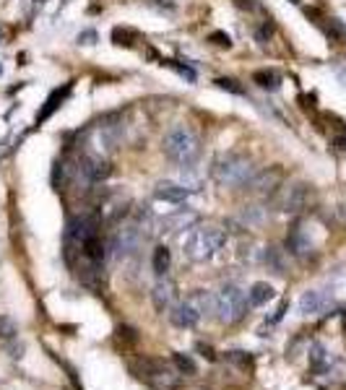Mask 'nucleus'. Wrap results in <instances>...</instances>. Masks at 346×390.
<instances>
[{"mask_svg": "<svg viewBox=\"0 0 346 390\" xmlns=\"http://www.w3.org/2000/svg\"><path fill=\"white\" fill-rule=\"evenodd\" d=\"M224 245H227V235L216 227H193L182 237V253L188 255L193 263L211 260Z\"/></svg>", "mask_w": 346, "mask_h": 390, "instance_id": "1", "label": "nucleus"}, {"mask_svg": "<svg viewBox=\"0 0 346 390\" xmlns=\"http://www.w3.org/2000/svg\"><path fill=\"white\" fill-rule=\"evenodd\" d=\"M211 174L219 185H227V188H245L247 182L255 177V167L245 154H227L216 156V162L211 167Z\"/></svg>", "mask_w": 346, "mask_h": 390, "instance_id": "2", "label": "nucleus"}, {"mask_svg": "<svg viewBox=\"0 0 346 390\" xmlns=\"http://www.w3.org/2000/svg\"><path fill=\"white\" fill-rule=\"evenodd\" d=\"M162 148H164V156H167L169 162L180 164V167H191V164L198 162V156H200L198 136L185 125H174L172 130L164 136Z\"/></svg>", "mask_w": 346, "mask_h": 390, "instance_id": "3", "label": "nucleus"}, {"mask_svg": "<svg viewBox=\"0 0 346 390\" xmlns=\"http://www.w3.org/2000/svg\"><path fill=\"white\" fill-rule=\"evenodd\" d=\"M247 294L235 284H227L214 294V315H216L219 323H227V326H235L240 320L245 318L247 312Z\"/></svg>", "mask_w": 346, "mask_h": 390, "instance_id": "4", "label": "nucleus"}, {"mask_svg": "<svg viewBox=\"0 0 346 390\" xmlns=\"http://www.w3.org/2000/svg\"><path fill=\"white\" fill-rule=\"evenodd\" d=\"M211 312H214V294L203 289H195L188 300L180 302L169 312V320L177 328H195L203 320V315H211Z\"/></svg>", "mask_w": 346, "mask_h": 390, "instance_id": "5", "label": "nucleus"}, {"mask_svg": "<svg viewBox=\"0 0 346 390\" xmlns=\"http://www.w3.org/2000/svg\"><path fill=\"white\" fill-rule=\"evenodd\" d=\"M130 372L154 390H180V377H177L167 364L156 362V359H138V362H130Z\"/></svg>", "mask_w": 346, "mask_h": 390, "instance_id": "6", "label": "nucleus"}, {"mask_svg": "<svg viewBox=\"0 0 346 390\" xmlns=\"http://www.w3.org/2000/svg\"><path fill=\"white\" fill-rule=\"evenodd\" d=\"M120 138H123V125L115 123L112 118L102 120L99 125L91 127L89 133V148L94 156H104L107 159L115 148L120 146Z\"/></svg>", "mask_w": 346, "mask_h": 390, "instance_id": "7", "label": "nucleus"}, {"mask_svg": "<svg viewBox=\"0 0 346 390\" xmlns=\"http://www.w3.org/2000/svg\"><path fill=\"white\" fill-rule=\"evenodd\" d=\"M146 239V232L138 227V221H127L118 229V235L112 239V250L118 258H133V255L141 250Z\"/></svg>", "mask_w": 346, "mask_h": 390, "instance_id": "8", "label": "nucleus"}, {"mask_svg": "<svg viewBox=\"0 0 346 390\" xmlns=\"http://www.w3.org/2000/svg\"><path fill=\"white\" fill-rule=\"evenodd\" d=\"M198 224V214L195 211H174V214H167L156 221V235H177V232H188Z\"/></svg>", "mask_w": 346, "mask_h": 390, "instance_id": "9", "label": "nucleus"}, {"mask_svg": "<svg viewBox=\"0 0 346 390\" xmlns=\"http://www.w3.org/2000/svg\"><path fill=\"white\" fill-rule=\"evenodd\" d=\"M151 300H154V307L159 312L172 309L174 302H177V284L172 279H167V276H159V281H156L154 291H151Z\"/></svg>", "mask_w": 346, "mask_h": 390, "instance_id": "10", "label": "nucleus"}, {"mask_svg": "<svg viewBox=\"0 0 346 390\" xmlns=\"http://www.w3.org/2000/svg\"><path fill=\"white\" fill-rule=\"evenodd\" d=\"M78 172H81L89 182H102L112 174V167H109V162L104 159V156L86 154L81 159V164H78Z\"/></svg>", "mask_w": 346, "mask_h": 390, "instance_id": "11", "label": "nucleus"}, {"mask_svg": "<svg viewBox=\"0 0 346 390\" xmlns=\"http://www.w3.org/2000/svg\"><path fill=\"white\" fill-rule=\"evenodd\" d=\"M71 91H73V81L63 83L60 89H55L53 94H50V97H47V99H45V104H42V109L36 112V118H34L36 125H42V123H47V120L53 118L55 112H57V109L63 107V102L68 99V94H71Z\"/></svg>", "mask_w": 346, "mask_h": 390, "instance_id": "12", "label": "nucleus"}, {"mask_svg": "<svg viewBox=\"0 0 346 390\" xmlns=\"http://www.w3.org/2000/svg\"><path fill=\"white\" fill-rule=\"evenodd\" d=\"M331 305H333L331 294L318 291V289H310L300 297V312L302 315H320V312H326Z\"/></svg>", "mask_w": 346, "mask_h": 390, "instance_id": "13", "label": "nucleus"}, {"mask_svg": "<svg viewBox=\"0 0 346 390\" xmlns=\"http://www.w3.org/2000/svg\"><path fill=\"white\" fill-rule=\"evenodd\" d=\"M307 185H291V188H286V193L282 195V211L284 214H297V211H302L305 206H307Z\"/></svg>", "mask_w": 346, "mask_h": 390, "instance_id": "14", "label": "nucleus"}, {"mask_svg": "<svg viewBox=\"0 0 346 390\" xmlns=\"http://www.w3.org/2000/svg\"><path fill=\"white\" fill-rule=\"evenodd\" d=\"M154 198L156 200H164V203H174V206H180L185 200L191 198V190L188 188H182L180 182H159L154 190Z\"/></svg>", "mask_w": 346, "mask_h": 390, "instance_id": "15", "label": "nucleus"}, {"mask_svg": "<svg viewBox=\"0 0 346 390\" xmlns=\"http://www.w3.org/2000/svg\"><path fill=\"white\" fill-rule=\"evenodd\" d=\"M279 180H282V172L279 169H265V172H255V177L250 182H247V188L253 193H258V195H268V193L276 190V185H279Z\"/></svg>", "mask_w": 346, "mask_h": 390, "instance_id": "16", "label": "nucleus"}, {"mask_svg": "<svg viewBox=\"0 0 346 390\" xmlns=\"http://www.w3.org/2000/svg\"><path fill=\"white\" fill-rule=\"evenodd\" d=\"M286 247H289V253L294 255H310V250H312V239H310V235L305 232V227H291L289 237H286Z\"/></svg>", "mask_w": 346, "mask_h": 390, "instance_id": "17", "label": "nucleus"}, {"mask_svg": "<svg viewBox=\"0 0 346 390\" xmlns=\"http://www.w3.org/2000/svg\"><path fill=\"white\" fill-rule=\"evenodd\" d=\"M273 286L271 284H265V281H258L250 286V291H247V305L250 307H263L265 302H271L273 300Z\"/></svg>", "mask_w": 346, "mask_h": 390, "instance_id": "18", "label": "nucleus"}, {"mask_svg": "<svg viewBox=\"0 0 346 390\" xmlns=\"http://www.w3.org/2000/svg\"><path fill=\"white\" fill-rule=\"evenodd\" d=\"M253 83H258L263 91H276L282 86V76L273 71V68H263V71L253 73Z\"/></svg>", "mask_w": 346, "mask_h": 390, "instance_id": "19", "label": "nucleus"}, {"mask_svg": "<svg viewBox=\"0 0 346 390\" xmlns=\"http://www.w3.org/2000/svg\"><path fill=\"white\" fill-rule=\"evenodd\" d=\"M169 263H172V255L164 245H159L154 250V258H151V265H154V273L156 276H164V273L169 271Z\"/></svg>", "mask_w": 346, "mask_h": 390, "instance_id": "20", "label": "nucleus"}, {"mask_svg": "<svg viewBox=\"0 0 346 390\" xmlns=\"http://www.w3.org/2000/svg\"><path fill=\"white\" fill-rule=\"evenodd\" d=\"M112 42L118 47H136L138 32H133V29L127 27H115L112 29Z\"/></svg>", "mask_w": 346, "mask_h": 390, "instance_id": "21", "label": "nucleus"}, {"mask_svg": "<svg viewBox=\"0 0 346 390\" xmlns=\"http://www.w3.org/2000/svg\"><path fill=\"white\" fill-rule=\"evenodd\" d=\"M310 364H312V370H318V372H323V370H326V367H328L326 346H320V344L310 346Z\"/></svg>", "mask_w": 346, "mask_h": 390, "instance_id": "22", "label": "nucleus"}, {"mask_svg": "<svg viewBox=\"0 0 346 390\" xmlns=\"http://www.w3.org/2000/svg\"><path fill=\"white\" fill-rule=\"evenodd\" d=\"M172 359H174V367H177V372H180V375H188V377H193V375L198 372V367H195V362H193L191 354H180V351H177Z\"/></svg>", "mask_w": 346, "mask_h": 390, "instance_id": "23", "label": "nucleus"}, {"mask_svg": "<svg viewBox=\"0 0 346 390\" xmlns=\"http://www.w3.org/2000/svg\"><path fill=\"white\" fill-rule=\"evenodd\" d=\"M221 91H229V94H235V97H245V86H240L237 78H216L214 81Z\"/></svg>", "mask_w": 346, "mask_h": 390, "instance_id": "24", "label": "nucleus"}, {"mask_svg": "<svg viewBox=\"0 0 346 390\" xmlns=\"http://www.w3.org/2000/svg\"><path fill=\"white\" fill-rule=\"evenodd\" d=\"M16 333H18V326L11 318L3 315V318H0V338H3V341H13Z\"/></svg>", "mask_w": 346, "mask_h": 390, "instance_id": "25", "label": "nucleus"}, {"mask_svg": "<svg viewBox=\"0 0 346 390\" xmlns=\"http://www.w3.org/2000/svg\"><path fill=\"white\" fill-rule=\"evenodd\" d=\"M162 65H167V68H172V71H177L182 76V78H188V81H195V73L188 68V65H180L177 60H162Z\"/></svg>", "mask_w": 346, "mask_h": 390, "instance_id": "26", "label": "nucleus"}, {"mask_svg": "<svg viewBox=\"0 0 346 390\" xmlns=\"http://www.w3.org/2000/svg\"><path fill=\"white\" fill-rule=\"evenodd\" d=\"M333 73H336L338 83L346 89V60H336V63H333Z\"/></svg>", "mask_w": 346, "mask_h": 390, "instance_id": "27", "label": "nucleus"}, {"mask_svg": "<svg viewBox=\"0 0 346 390\" xmlns=\"http://www.w3.org/2000/svg\"><path fill=\"white\" fill-rule=\"evenodd\" d=\"M227 359H232V362H237V364H242V367H250V364H253V359H250V356H245V351H229Z\"/></svg>", "mask_w": 346, "mask_h": 390, "instance_id": "28", "label": "nucleus"}, {"mask_svg": "<svg viewBox=\"0 0 346 390\" xmlns=\"http://www.w3.org/2000/svg\"><path fill=\"white\" fill-rule=\"evenodd\" d=\"M286 309H289V302L284 300L282 305L276 307V312H273V315H271V318H268V320H265V323H268V326H273V323H279V320L284 318V312H286Z\"/></svg>", "mask_w": 346, "mask_h": 390, "instance_id": "29", "label": "nucleus"}, {"mask_svg": "<svg viewBox=\"0 0 346 390\" xmlns=\"http://www.w3.org/2000/svg\"><path fill=\"white\" fill-rule=\"evenodd\" d=\"M211 42H216L219 47H229L232 45V39H229V34H224V32H214V34L209 36Z\"/></svg>", "mask_w": 346, "mask_h": 390, "instance_id": "30", "label": "nucleus"}, {"mask_svg": "<svg viewBox=\"0 0 346 390\" xmlns=\"http://www.w3.org/2000/svg\"><path fill=\"white\" fill-rule=\"evenodd\" d=\"M94 39H97L94 32H83V34H78V42H83V45H94Z\"/></svg>", "mask_w": 346, "mask_h": 390, "instance_id": "31", "label": "nucleus"}, {"mask_svg": "<svg viewBox=\"0 0 346 390\" xmlns=\"http://www.w3.org/2000/svg\"><path fill=\"white\" fill-rule=\"evenodd\" d=\"M336 148H341V151H346V136H338V138H336Z\"/></svg>", "mask_w": 346, "mask_h": 390, "instance_id": "32", "label": "nucleus"}, {"mask_svg": "<svg viewBox=\"0 0 346 390\" xmlns=\"http://www.w3.org/2000/svg\"><path fill=\"white\" fill-rule=\"evenodd\" d=\"M0 45H3V29H0Z\"/></svg>", "mask_w": 346, "mask_h": 390, "instance_id": "33", "label": "nucleus"}, {"mask_svg": "<svg viewBox=\"0 0 346 390\" xmlns=\"http://www.w3.org/2000/svg\"><path fill=\"white\" fill-rule=\"evenodd\" d=\"M291 3H300V0H291Z\"/></svg>", "mask_w": 346, "mask_h": 390, "instance_id": "34", "label": "nucleus"}, {"mask_svg": "<svg viewBox=\"0 0 346 390\" xmlns=\"http://www.w3.org/2000/svg\"><path fill=\"white\" fill-rule=\"evenodd\" d=\"M0 73H3V68H0Z\"/></svg>", "mask_w": 346, "mask_h": 390, "instance_id": "35", "label": "nucleus"}]
</instances>
